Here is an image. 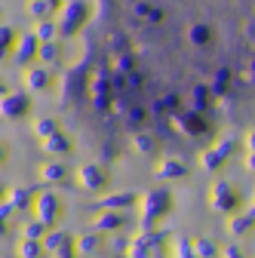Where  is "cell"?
Instances as JSON below:
<instances>
[{
	"label": "cell",
	"mask_w": 255,
	"mask_h": 258,
	"mask_svg": "<svg viewBox=\"0 0 255 258\" xmlns=\"http://www.w3.org/2000/svg\"><path fill=\"white\" fill-rule=\"evenodd\" d=\"M89 99L194 145L255 123V0H92Z\"/></svg>",
	"instance_id": "6da1fadb"
},
{
	"label": "cell",
	"mask_w": 255,
	"mask_h": 258,
	"mask_svg": "<svg viewBox=\"0 0 255 258\" xmlns=\"http://www.w3.org/2000/svg\"><path fill=\"white\" fill-rule=\"evenodd\" d=\"M80 184L89 187V190L102 187V184H105V172H102L99 166H83V169H80Z\"/></svg>",
	"instance_id": "7a4b0ae2"
},
{
	"label": "cell",
	"mask_w": 255,
	"mask_h": 258,
	"mask_svg": "<svg viewBox=\"0 0 255 258\" xmlns=\"http://www.w3.org/2000/svg\"><path fill=\"white\" fill-rule=\"evenodd\" d=\"M163 200H166V194H148L145 197V224H151V218L163 209Z\"/></svg>",
	"instance_id": "3957f363"
},
{
	"label": "cell",
	"mask_w": 255,
	"mask_h": 258,
	"mask_svg": "<svg viewBox=\"0 0 255 258\" xmlns=\"http://www.w3.org/2000/svg\"><path fill=\"white\" fill-rule=\"evenodd\" d=\"M37 212H40V221L49 224L52 215H55V197H49V194H43V197L37 200Z\"/></svg>",
	"instance_id": "277c9868"
},
{
	"label": "cell",
	"mask_w": 255,
	"mask_h": 258,
	"mask_svg": "<svg viewBox=\"0 0 255 258\" xmlns=\"http://www.w3.org/2000/svg\"><path fill=\"white\" fill-rule=\"evenodd\" d=\"M61 246H68V237L65 234H49L46 237V249H61Z\"/></svg>",
	"instance_id": "5b68a950"
},
{
	"label": "cell",
	"mask_w": 255,
	"mask_h": 258,
	"mask_svg": "<svg viewBox=\"0 0 255 258\" xmlns=\"http://www.w3.org/2000/svg\"><path fill=\"white\" fill-rule=\"evenodd\" d=\"M37 255H40V246L37 243H31V240L22 243V258H37Z\"/></svg>",
	"instance_id": "8992f818"
},
{
	"label": "cell",
	"mask_w": 255,
	"mask_h": 258,
	"mask_svg": "<svg viewBox=\"0 0 255 258\" xmlns=\"http://www.w3.org/2000/svg\"><path fill=\"white\" fill-rule=\"evenodd\" d=\"M123 218L120 215H102L99 221H95V228H117V224H120Z\"/></svg>",
	"instance_id": "52a82bcc"
},
{
	"label": "cell",
	"mask_w": 255,
	"mask_h": 258,
	"mask_svg": "<svg viewBox=\"0 0 255 258\" xmlns=\"http://www.w3.org/2000/svg\"><path fill=\"white\" fill-rule=\"evenodd\" d=\"M123 203H133V197L120 194V197H108V200H102V206H123Z\"/></svg>",
	"instance_id": "ba28073f"
},
{
	"label": "cell",
	"mask_w": 255,
	"mask_h": 258,
	"mask_svg": "<svg viewBox=\"0 0 255 258\" xmlns=\"http://www.w3.org/2000/svg\"><path fill=\"white\" fill-rule=\"evenodd\" d=\"M43 234V221H37V224H28L25 228V240H31V237H40Z\"/></svg>",
	"instance_id": "9c48e42d"
},
{
	"label": "cell",
	"mask_w": 255,
	"mask_h": 258,
	"mask_svg": "<svg viewBox=\"0 0 255 258\" xmlns=\"http://www.w3.org/2000/svg\"><path fill=\"white\" fill-rule=\"evenodd\" d=\"M61 172H65L61 166H46V169H43V178H46V181H55V178H61Z\"/></svg>",
	"instance_id": "30bf717a"
},
{
	"label": "cell",
	"mask_w": 255,
	"mask_h": 258,
	"mask_svg": "<svg viewBox=\"0 0 255 258\" xmlns=\"http://www.w3.org/2000/svg\"><path fill=\"white\" fill-rule=\"evenodd\" d=\"M46 148H49V151H68V142H65V139H49Z\"/></svg>",
	"instance_id": "8fae6325"
},
{
	"label": "cell",
	"mask_w": 255,
	"mask_h": 258,
	"mask_svg": "<svg viewBox=\"0 0 255 258\" xmlns=\"http://www.w3.org/2000/svg\"><path fill=\"white\" fill-rule=\"evenodd\" d=\"M175 172H184V169H181L178 163H166V166L160 169V175H175Z\"/></svg>",
	"instance_id": "7c38bea8"
},
{
	"label": "cell",
	"mask_w": 255,
	"mask_h": 258,
	"mask_svg": "<svg viewBox=\"0 0 255 258\" xmlns=\"http://www.w3.org/2000/svg\"><path fill=\"white\" fill-rule=\"evenodd\" d=\"M37 133H40V136H49V133H52V123H49V120H43V123L37 126Z\"/></svg>",
	"instance_id": "4fadbf2b"
},
{
	"label": "cell",
	"mask_w": 255,
	"mask_h": 258,
	"mask_svg": "<svg viewBox=\"0 0 255 258\" xmlns=\"http://www.w3.org/2000/svg\"><path fill=\"white\" fill-rule=\"evenodd\" d=\"M7 215H10V203H7V206H0V224H4ZM0 231H4V228H0Z\"/></svg>",
	"instance_id": "5bb4252c"
}]
</instances>
